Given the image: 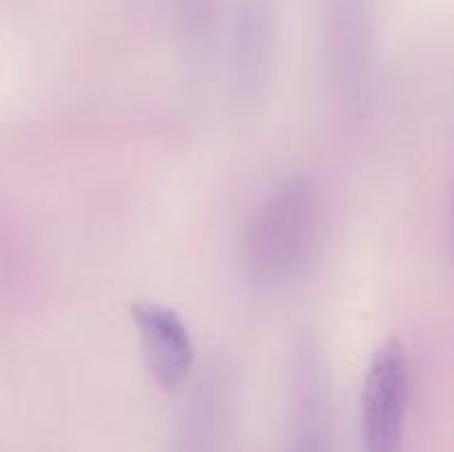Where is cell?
Here are the masks:
<instances>
[{"label":"cell","instance_id":"277c9868","mask_svg":"<svg viewBox=\"0 0 454 452\" xmlns=\"http://www.w3.org/2000/svg\"><path fill=\"white\" fill-rule=\"evenodd\" d=\"M131 319L151 379L164 390L180 388L195 362L193 339L180 315L155 301H137L131 306Z\"/></svg>","mask_w":454,"mask_h":452},{"label":"cell","instance_id":"3957f363","mask_svg":"<svg viewBox=\"0 0 454 452\" xmlns=\"http://www.w3.org/2000/svg\"><path fill=\"white\" fill-rule=\"evenodd\" d=\"M326 47L328 71L341 105L364 113L372 91V43L362 0H337Z\"/></svg>","mask_w":454,"mask_h":452},{"label":"cell","instance_id":"6da1fadb","mask_svg":"<svg viewBox=\"0 0 454 452\" xmlns=\"http://www.w3.org/2000/svg\"><path fill=\"white\" fill-rule=\"evenodd\" d=\"M317 235V195L309 177H288L270 191L248 222L244 264L260 288H282L300 277Z\"/></svg>","mask_w":454,"mask_h":452},{"label":"cell","instance_id":"7a4b0ae2","mask_svg":"<svg viewBox=\"0 0 454 452\" xmlns=\"http://www.w3.org/2000/svg\"><path fill=\"white\" fill-rule=\"evenodd\" d=\"M408 359L390 339L377 348L364 377L362 439L366 452H402L408 408Z\"/></svg>","mask_w":454,"mask_h":452},{"label":"cell","instance_id":"5b68a950","mask_svg":"<svg viewBox=\"0 0 454 452\" xmlns=\"http://www.w3.org/2000/svg\"><path fill=\"white\" fill-rule=\"evenodd\" d=\"M273 60V3L242 0L231 44V89L242 109L264 97Z\"/></svg>","mask_w":454,"mask_h":452}]
</instances>
